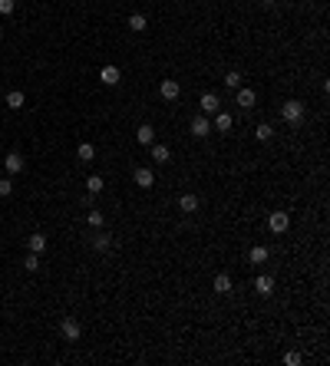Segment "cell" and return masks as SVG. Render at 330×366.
Listing matches in <instances>:
<instances>
[{"label": "cell", "mask_w": 330, "mask_h": 366, "mask_svg": "<svg viewBox=\"0 0 330 366\" xmlns=\"http://www.w3.org/2000/svg\"><path fill=\"white\" fill-rule=\"evenodd\" d=\"M281 119H284L287 125H297L300 119H304V102L300 99H287L284 106H281Z\"/></svg>", "instance_id": "1"}, {"label": "cell", "mask_w": 330, "mask_h": 366, "mask_svg": "<svg viewBox=\"0 0 330 366\" xmlns=\"http://www.w3.org/2000/svg\"><path fill=\"white\" fill-rule=\"evenodd\" d=\"M268 228L274 231V234H284V231L291 228V215H287V211H271V218H268Z\"/></svg>", "instance_id": "2"}, {"label": "cell", "mask_w": 330, "mask_h": 366, "mask_svg": "<svg viewBox=\"0 0 330 366\" xmlns=\"http://www.w3.org/2000/svg\"><path fill=\"white\" fill-rule=\"evenodd\" d=\"M188 129H192V136H195V139H205L208 132H212V122H208V116L201 112V116H195V119H192V125H188Z\"/></svg>", "instance_id": "3"}, {"label": "cell", "mask_w": 330, "mask_h": 366, "mask_svg": "<svg viewBox=\"0 0 330 366\" xmlns=\"http://www.w3.org/2000/svg\"><path fill=\"white\" fill-rule=\"evenodd\" d=\"M255 291L261 294V297H271V294H274V277H271V274H258L255 277Z\"/></svg>", "instance_id": "4"}, {"label": "cell", "mask_w": 330, "mask_h": 366, "mask_svg": "<svg viewBox=\"0 0 330 366\" xmlns=\"http://www.w3.org/2000/svg\"><path fill=\"white\" fill-rule=\"evenodd\" d=\"M159 93H162V99H179L182 96V86H179V80H162V86H159Z\"/></svg>", "instance_id": "5"}, {"label": "cell", "mask_w": 330, "mask_h": 366, "mask_svg": "<svg viewBox=\"0 0 330 366\" xmlns=\"http://www.w3.org/2000/svg\"><path fill=\"white\" fill-rule=\"evenodd\" d=\"M201 112H205V116H212V112H218L221 109V99H218V93H201Z\"/></svg>", "instance_id": "6"}, {"label": "cell", "mask_w": 330, "mask_h": 366, "mask_svg": "<svg viewBox=\"0 0 330 366\" xmlns=\"http://www.w3.org/2000/svg\"><path fill=\"white\" fill-rule=\"evenodd\" d=\"M136 185L149 192V188L156 185V172H152V168H145V165H142V168H136Z\"/></svg>", "instance_id": "7"}, {"label": "cell", "mask_w": 330, "mask_h": 366, "mask_svg": "<svg viewBox=\"0 0 330 366\" xmlns=\"http://www.w3.org/2000/svg\"><path fill=\"white\" fill-rule=\"evenodd\" d=\"M119 80H122L119 66H103V69H99V83H103V86H116Z\"/></svg>", "instance_id": "8"}, {"label": "cell", "mask_w": 330, "mask_h": 366, "mask_svg": "<svg viewBox=\"0 0 330 366\" xmlns=\"http://www.w3.org/2000/svg\"><path fill=\"white\" fill-rule=\"evenodd\" d=\"M4 168H7V175H20L23 172V159H20V152H10V155L4 159Z\"/></svg>", "instance_id": "9"}, {"label": "cell", "mask_w": 330, "mask_h": 366, "mask_svg": "<svg viewBox=\"0 0 330 366\" xmlns=\"http://www.w3.org/2000/svg\"><path fill=\"white\" fill-rule=\"evenodd\" d=\"M60 330H63V336H66V340H80V333H83V330H80V323H76L73 317H66V320L60 323Z\"/></svg>", "instance_id": "10"}, {"label": "cell", "mask_w": 330, "mask_h": 366, "mask_svg": "<svg viewBox=\"0 0 330 366\" xmlns=\"http://www.w3.org/2000/svg\"><path fill=\"white\" fill-rule=\"evenodd\" d=\"M27 106V96L20 93V89H10V93H7V109H13V112H20Z\"/></svg>", "instance_id": "11"}, {"label": "cell", "mask_w": 330, "mask_h": 366, "mask_svg": "<svg viewBox=\"0 0 330 366\" xmlns=\"http://www.w3.org/2000/svg\"><path fill=\"white\" fill-rule=\"evenodd\" d=\"M238 106H241V109H251V106H255L258 102V93H255V89H238V99H235Z\"/></svg>", "instance_id": "12"}, {"label": "cell", "mask_w": 330, "mask_h": 366, "mask_svg": "<svg viewBox=\"0 0 330 366\" xmlns=\"http://www.w3.org/2000/svg\"><path fill=\"white\" fill-rule=\"evenodd\" d=\"M136 139H139V145H152V139H156V129H152L149 122H142L136 129Z\"/></svg>", "instance_id": "13"}, {"label": "cell", "mask_w": 330, "mask_h": 366, "mask_svg": "<svg viewBox=\"0 0 330 366\" xmlns=\"http://www.w3.org/2000/svg\"><path fill=\"white\" fill-rule=\"evenodd\" d=\"M179 211H185V215L198 211V195H182L179 198Z\"/></svg>", "instance_id": "14"}, {"label": "cell", "mask_w": 330, "mask_h": 366, "mask_svg": "<svg viewBox=\"0 0 330 366\" xmlns=\"http://www.w3.org/2000/svg\"><path fill=\"white\" fill-rule=\"evenodd\" d=\"M125 27H129V30H136V33H142L145 27H149V20H145V13H132V17L125 20Z\"/></svg>", "instance_id": "15"}, {"label": "cell", "mask_w": 330, "mask_h": 366, "mask_svg": "<svg viewBox=\"0 0 330 366\" xmlns=\"http://www.w3.org/2000/svg\"><path fill=\"white\" fill-rule=\"evenodd\" d=\"M27 248H30L33 254H43V251H46V238L43 234H30V238H27Z\"/></svg>", "instance_id": "16"}, {"label": "cell", "mask_w": 330, "mask_h": 366, "mask_svg": "<svg viewBox=\"0 0 330 366\" xmlns=\"http://www.w3.org/2000/svg\"><path fill=\"white\" fill-rule=\"evenodd\" d=\"M248 261L251 264H264L268 261V248H264V244H255V248L248 251Z\"/></svg>", "instance_id": "17"}, {"label": "cell", "mask_w": 330, "mask_h": 366, "mask_svg": "<svg viewBox=\"0 0 330 366\" xmlns=\"http://www.w3.org/2000/svg\"><path fill=\"white\" fill-rule=\"evenodd\" d=\"M215 129L218 132H231V112H215Z\"/></svg>", "instance_id": "18"}, {"label": "cell", "mask_w": 330, "mask_h": 366, "mask_svg": "<svg viewBox=\"0 0 330 366\" xmlns=\"http://www.w3.org/2000/svg\"><path fill=\"white\" fill-rule=\"evenodd\" d=\"M212 287H215V294H231V274H218Z\"/></svg>", "instance_id": "19"}, {"label": "cell", "mask_w": 330, "mask_h": 366, "mask_svg": "<svg viewBox=\"0 0 330 366\" xmlns=\"http://www.w3.org/2000/svg\"><path fill=\"white\" fill-rule=\"evenodd\" d=\"M168 159H172V152H168V145H152V162H159V165H165Z\"/></svg>", "instance_id": "20"}, {"label": "cell", "mask_w": 330, "mask_h": 366, "mask_svg": "<svg viewBox=\"0 0 330 366\" xmlns=\"http://www.w3.org/2000/svg\"><path fill=\"white\" fill-rule=\"evenodd\" d=\"M76 159H80V162H93V159H96V149H93L89 142H83L80 149H76Z\"/></svg>", "instance_id": "21"}, {"label": "cell", "mask_w": 330, "mask_h": 366, "mask_svg": "<svg viewBox=\"0 0 330 366\" xmlns=\"http://www.w3.org/2000/svg\"><path fill=\"white\" fill-rule=\"evenodd\" d=\"M255 136H258V142H268V139H274V125H268V122H261L255 129Z\"/></svg>", "instance_id": "22"}, {"label": "cell", "mask_w": 330, "mask_h": 366, "mask_svg": "<svg viewBox=\"0 0 330 366\" xmlns=\"http://www.w3.org/2000/svg\"><path fill=\"white\" fill-rule=\"evenodd\" d=\"M103 185H106V181H103L99 175H89V178H86V192H89V195H99Z\"/></svg>", "instance_id": "23"}, {"label": "cell", "mask_w": 330, "mask_h": 366, "mask_svg": "<svg viewBox=\"0 0 330 366\" xmlns=\"http://www.w3.org/2000/svg\"><path fill=\"white\" fill-rule=\"evenodd\" d=\"M224 86H228V89H241V73H235V69H231V73L224 76Z\"/></svg>", "instance_id": "24"}, {"label": "cell", "mask_w": 330, "mask_h": 366, "mask_svg": "<svg viewBox=\"0 0 330 366\" xmlns=\"http://www.w3.org/2000/svg\"><path fill=\"white\" fill-rule=\"evenodd\" d=\"M23 267H27V271H40V254H33V251H30V254L23 257Z\"/></svg>", "instance_id": "25"}, {"label": "cell", "mask_w": 330, "mask_h": 366, "mask_svg": "<svg viewBox=\"0 0 330 366\" xmlns=\"http://www.w3.org/2000/svg\"><path fill=\"white\" fill-rule=\"evenodd\" d=\"M86 221L93 224V228H103V211H89V215H86Z\"/></svg>", "instance_id": "26"}, {"label": "cell", "mask_w": 330, "mask_h": 366, "mask_svg": "<svg viewBox=\"0 0 330 366\" xmlns=\"http://www.w3.org/2000/svg\"><path fill=\"white\" fill-rule=\"evenodd\" d=\"M13 10H17V4H13V0H0V13H4V17H10Z\"/></svg>", "instance_id": "27"}, {"label": "cell", "mask_w": 330, "mask_h": 366, "mask_svg": "<svg viewBox=\"0 0 330 366\" xmlns=\"http://www.w3.org/2000/svg\"><path fill=\"white\" fill-rule=\"evenodd\" d=\"M93 248H96V251H109V238H106V234H99V238L93 241Z\"/></svg>", "instance_id": "28"}, {"label": "cell", "mask_w": 330, "mask_h": 366, "mask_svg": "<svg viewBox=\"0 0 330 366\" xmlns=\"http://www.w3.org/2000/svg\"><path fill=\"white\" fill-rule=\"evenodd\" d=\"M13 192V181L10 178H0V195H4V198H7V195H10Z\"/></svg>", "instance_id": "29"}, {"label": "cell", "mask_w": 330, "mask_h": 366, "mask_svg": "<svg viewBox=\"0 0 330 366\" xmlns=\"http://www.w3.org/2000/svg\"><path fill=\"white\" fill-rule=\"evenodd\" d=\"M284 363L287 366H297L300 363V353H294V350H291V353H284Z\"/></svg>", "instance_id": "30"}, {"label": "cell", "mask_w": 330, "mask_h": 366, "mask_svg": "<svg viewBox=\"0 0 330 366\" xmlns=\"http://www.w3.org/2000/svg\"><path fill=\"white\" fill-rule=\"evenodd\" d=\"M261 4H264V7H274V4H277V0H261Z\"/></svg>", "instance_id": "31"}, {"label": "cell", "mask_w": 330, "mask_h": 366, "mask_svg": "<svg viewBox=\"0 0 330 366\" xmlns=\"http://www.w3.org/2000/svg\"><path fill=\"white\" fill-rule=\"evenodd\" d=\"M0 37H4V23H0Z\"/></svg>", "instance_id": "32"}]
</instances>
